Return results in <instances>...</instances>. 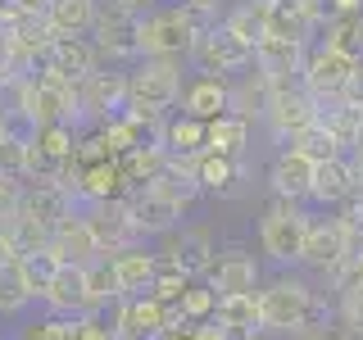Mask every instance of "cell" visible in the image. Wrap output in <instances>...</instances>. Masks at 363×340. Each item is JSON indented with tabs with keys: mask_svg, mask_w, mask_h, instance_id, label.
Returning <instances> with one entry per match:
<instances>
[{
	"mask_svg": "<svg viewBox=\"0 0 363 340\" xmlns=\"http://www.w3.org/2000/svg\"><path fill=\"white\" fill-rule=\"evenodd\" d=\"M0 173L28 181V173H32V141H28V132H18V128L0 132Z\"/></svg>",
	"mask_w": 363,
	"mask_h": 340,
	"instance_id": "e575fe53",
	"label": "cell"
},
{
	"mask_svg": "<svg viewBox=\"0 0 363 340\" xmlns=\"http://www.w3.org/2000/svg\"><path fill=\"white\" fill-rule=\"evenodd\" d=\"M164 241H173V245H168V254H159L164 264H177L186 277H209L213 259H218V241H213L209 227L182 222L173 236H164Z\"/></svg>",
	"mask_w": 363,
	"mask_h": 340,
	"instance_id": "4fadbf2b",
	"label": "cell"
},
{
	"mask_svg": "<svg viewBox=\"0 0 363 340\" xmlns=\"http://www.w3.org/2000/svg\"><path fill=\"white\" fill-rule=\"evenodd\" d=\"M191 64H196V73H218V77H241L255 68V50H250L245 41H236L232 32L223 28V23H209V28L196 37L186 55Z\"/></svg>",
	"mask_w": 363,
	"mask_h": 340,
	"instance_id": "ba28073f",
	"label": "cell"
},
{
	"mask_svg": "<svg viewBox=\"0 0 363 340\" xmlns=\"http://www.w3.org/2000/svg\"><path fill=\"white\" fill-rule=\"evenodd\" d=\"M304 55L309 45L286 41V37H264L255 45V68L268 77V82H300L304 73Z\"/></svg>",
	"mask_w": 363,
	"mask_h": 340,
	"instance_id": "44dd1931",
	"label": "cell"
},
{
	"mask_svg": "<svg viewBox=\"0 0 363 340\" xmlns=\"http://www.w3.org/2000/svg\"><path fill=\"white\" fill-rule=\"evenodd\" d=\"M113 5H118V9H128V14H136V18H141V14H150V9L159 5V0H113Z\"/></svg>",
	"mask_w": 363,
	"mask_h": 340,
	"instance_id": "7bdbcfd3",
	"label": "cell"
},
{
	"mask_svg": "<svg viewBox=\"0 0 363 340\" xmlns=\"http://www.w3.org/2000/svg\"><path fill=\"white\" fill-rule=\"evenodd\" d=\"M50 249H55V259H60V264H77V268L105 259V254H100L96 232H91V222H86V209H82V204H77L68 218H60V227L50 232Z\"/></svg>",
	"mask_w": 363,
	"mask_h": 340,
	"instance_id": "e0dca14e",
	"label": "cell"
},
{
	"mask_svg": "<svg viewBox=\"0 0 363 340\" xmlns=\"http://www.w3.org/2000/svg\"><path fill=\"white\" fill-rule=\"evenodd\" d=\"M96 9H100V0H45L41 14L55 37H91Z\"/></svg>",
	"mask_w": 363,
	"mask_h": 340,
	"instance_id": "d4e9b609",
	"label": "cell"
},
{
	"mask_svg": "<svg viewBox=\"0 0 363 340\" xmlns=\"http://www.w3.org/2000/svg\"><path fill=\"white\" fill-rule=\"evenodd\" d=\"M359 64H363L359 55L340 50V45H327V41H313L309 55H304L300 82H304V91H309L318 105H327V100H345V91H350V82H354V73H359Z\"/></svg>",
	"mask_w": 363,
	"mask_h": 340,
	"instance_id": "8992f818",
	"label": "cell"
},
{
	"mask_svg": "<svg viewBox=\"0 0 363 340\" xmlns=\"http://www.w3.org/2000/svg\"><path fill=\"white\" fill-rule=\"evenodd\" d=\"M345 154H363V118H359V128H354V141H350V150Z\"/></svg>",
	"mask_w": 363,
	"mask_h": 340,
	"instance_id": "f6af8a7d",
	"label": "cell"
},
{
	"mask_svg": "<svg viewBox=\"0 0 363 340\" xmlns=\"http://www.w3.org/2000/svg\"><path fill=\"white\" fill-rule=\"evenodd\" d=\"M336 218L345 222V232L354 236V245H363V191H354V196L340 204V209H336Z\"/></svg>",
	"mask_w": 363,
	"mask_h": 340,
	"instance_id": "ab89813d",
	"label": "cell"
},
{
	"mask_svg": "<svg viewBox=\"0 0 363 340\" xmlns=\"http://www.w3.org/2000/svg\"><path fill=\"white\" fill-rule=\"evenodd\" d=\"M213 309H218V290H213L209 281H191V286L182 290V300L173 304V313H177V327L204 322V317H213Z\"/></svg>",
	"mask_w": 363,
	"mask_h": 340,
	"instance_id": "d6a6232c",
	"label": "cell"
},
{
	"mask_svg": "<svg viewBox=\"0 0 363 340\" xmlns=\"http://www.w3.org/2000/svg\"><path fill=\"white\" fill-rule=\"evenodd\" d=\"M295 150H300V154H309L313 159V164H327V159H336V154H345V145H340L336 141V136L332 132H327L323 128V123H309V128H304L300 136H295Z\"/></svg>",
	"mask_w": 363,
	"mask_h": 340,
	"instance_id": "d590c367",
	"label": "cell"
},
{
	"mask_svg": "<svg viewBox=\"0 0 363 340\" xmlns=\"http://www.w3.org/2000/svg\"><path fill=\"white\" fill-rule=\"evenodd\" d=\"M164 164H168L164 141H141V145H132L128 154H118V168H123L128 191H132V186H145V181H155L159 173H164Z\"/></svg>",
	"mask_w": 363,
	"mask_h": 340,
	"instance_id": "f1b7e54d",
	"label": "cell"
},
{
	"mask_svg": "<svg viewBox=\"0 0 363 340\" xmlns=\"http://www.w3.org/2000/svg\"><path fill=\"white\" fill-rule=\"evenodd\" d=\"M264 123L277 145H291L309 123H318V100L304 91V82H268Z\"/></svg>",
	"mask_w": 363,
	"mask_h": 340,
	"instance_id": "52a82bcc",
	"label": "cell"
},
{
	"mask_svg": "<svg viewBox=\"0 0 363 340\" xmlns=\"http://www.w3.org/2000/svg\"><path fill=\"white\" fill-rule=\"evenodd\" d=\"M77 96H82V128L86 123H105L128 113V77L123 73H91L86 82H77Z\"/></svg>",
	"mask_w": 363,
	"mask_h": 340,
	"instance_id": "9a60e30c",
	"label": "cell"
},
{
	"mask_svg": "<svg viewBox=\"0 0 363 340\" xmlns=\"http://www.w3.org/2000/svg\"><path fill=\"white\" fill-rule=\"evenodd\" d=\"M204 132H209V123L191 118V113L173 109L164 118V128H159V141H164L168 154H200L204 150Z\"/></svg>",
	"mask_w": 363,
	"mask_h": 340,
	"instance_id": "f546056e",
	"label": "cell"
},
{
	"mask_svg": "<svg viewBox=\"0 0 363 340\" xmlns=\"http://www.w3.org/2000/svg\"><path fill=\"white\" fill-rule=\"evenodd\" d=\"M109 309H113V317H109L113 340H159L164 332L177 327L173 304H159L155 295H132V300H118Z\"/></svg>",
	"mask_w": 363,
	"mask_h": 340,
	"instance_id": "9c48e42d",
	"label": "cell"
},
{
	"mask_svg": "<svg viewBox=\"0 0 363 340\" xmlns=\"http://www.w3.org/2000/svg\"><path fill=\"white\" fill-rule=\"evenodd\" d=\"M218 23H223L227 32H232L236 41H245L250 50H255V45L268 37V5H259V0H245V5L227 9V14H223Z\"/></svg>",
	"mask_w": 363,
	"mask_h": 340,
	"instance_id": "1f68e13d",
	"label": "cell"
},
{
	"mask_svg": "<svg viewBox=\"0 0 363 340\" xmlns=\"http://www.w3.org/2000/svg\"><path fill=\"white\" fill-rule=\"evenodd\" d=\"M300 340H359V332H350V327L332 313V317H323V322H313Z\"/></svg>",
	"mask_w": 363,
	"mask_h": 340,
	"instance_id": "60d3db41",
	"label": "cell"
},
{
	"mask_svg": "<svg viewBox=\"0 0 363 340\" xmlns=\"http://www.w3.org/2000/svg\"><path fill=\"white\" fill-rule=\"evenodd\" d=\"M309 186H313V159L300 154L295 145H281L268 164V191L277 200H295L309 204Z\"/></svg>",
	"mask_w": 363,
	"mask_h": 340,
	"instance_id": "2e32d148",
	"label": "cell"
},
{
	"mask_svg": "<svg viewBox=\"0 0 363 340\" xmlns=\"http://www.w3.org/2000/svg\"><path fill=\"white\" fill-rule=\"evenodd\" d=\"M159 340H191V332H186V327H173V332H164Z\"/></svg>",
	"mask_w": 363,
	"mask_h": 340,
	"instance_id": "bcb514c9",
	"label": "cell"
},
{
	"mask_svg": "<svg viewBox=\"0 0 363 340\" xmlns=\"http://www.w3.org/2000/svg\"><path fill=\"white\" fill-rule=\"evenodd\" d=\"M354 168H350V154H336L327 164H313V186H309V204L318 209H340L350 196H354Z\"/></svg>",
	"mask_w": 363,
	"mask_h": 340,
	"instance_id": "7402d4cb",
	"label": "cell"
},
{
	"mask_svg": "<svg viewBox=\"0 0 363 340\" xmlns=\"http://www.w3.org/2000/svg\"><path fill=\"white\" fill-rule=\"evenodd\" d=\"M41 304L50 313H64V317L91 313V304H86V268L60 264V272L50 277V286H45V295H41Z\"/></svg>",
	"mask_w": 363,
	"mask_h": 340,
	"instance_id": "603a6c76",
	"label": "cell"
},
{
	"mask_svg": "<svg viewBox=\"0 0 363 340\" xmlns=\"http://www.w3.org/2000/svg\"><path fill=\"white\" fill-rule=\"evenodd\" d=\"M250 132H255V123H250V118H241V113H223V118H213L209 132H204V150L227 154V159H245Z\"/></svg>",
	"mask_w": 363,
	"mask_h": 340,
	"instance_id": "83f0119b",
	"label": "cell"
},
{
	"mask_svg": "<svg viewBox=\"0 0 363 340\" xmlns=\"http://www.w3.org/2000/svg\"><path fill=\"white\" fill-rule=\"evenodd\" d=\"M213 317H218V322H223L232 336H241V340H259V332H264L259 290H255V295H223L218 309H213Z\"/></svg>",
	"mask_w": 363,
	"mask_h": 340,
	"instance_id": "484cf974",
	"label": "cell"
},
{
	"mask_svg": "<svg viewBox=\"0 0 363 340\" xmlns=\"http://www.w3.org/2000/svg\"><path fill=\"white\" fill-rule=\"evenodd\" d=\"M113 196H128V181H123L118 159H105V164H86L82 177H77V204H100Z\"/></svg>",
	"mask_w": 363,
	"mask_h": 340,
	"instance_id": "4316f807",
	"label": "cell"
},
{
	"mask_svg": "<svg viewBox=\"0 0 363 340\" xmlns=\"http://www.w3.org/2000/svg\"><path fill=\"white\" fill-rule=\"evenodd\" d=\"M14 340H37V336H32V332H28V336H14Z\"/></svg>",
	"mask_w": 363,
	"mask_h": 340,
	"instance_id": "c3c4849f",
	"label": "cell"
},
{
	"mask_svg": "<svg viewBox=\"0 0 363 340\" xmlns=\"http://www.w3.org/2000/svg\"><path fill=\"white\" fill-rule=\"evenodd\" d=\"M123 77H128V113L150 132H159L182 100V82H186L182 60H145L141 55Z\"/></svg>",
	"mask_w": 363,
	"mask_h": 340,
	"instance_id": "7a4b0ae2",
	"label": "cell"
},
{
	"mask_svg": "<svg viewBox=\"0 0 363 340\" xmlns=\"http://www.w3.org/2000/svg\"><path fill=\"white\" fill-rule=\"evenodd\" d=\"M23 186H28V181H23V177H9V173H0V222H9V218H14V213H18Z\"/></svg>",
	"mask_w": 363,
	"mask_h": 340,
	"instance_id": "f35d334b",
	"label": "cell"
},
{
	"mask_svg": "<svg viewBox=\"0 0 363 340\" xmlns=\"http://www.w3.org/2000/svg\"><path fill=\"white\" fill-rule=\"evenodd\" d=\"M196 173H200V191L213 200H232L241 196V181H245V159H227L213 150L196 154Z\"/></svg>",
	"mask_w": 363,
	"mask_h": 340,
	"instance_id": "cb8c5ba5",
	"label": "cell"
},
{
	"mask_svg": "<svg viewBox=\"0 0 363 340\" xmlns=\"http://www.w3.org/2000/svg\"><path fill=\"white\" fill-rule=\"evenodd\" d=\"M91 41H96L105 64H136L141 60V37H136V14L118 9L113 0H100L96 23H91Z\"/></svg>",
	"mask_w": 363,
	"mask_h": 340,
	"instance_id": "30bf717a",
	"label": "cell"
},
{
	"mask_svg": "<svg viewBox=\"0 0 363 340\" xmlns=\"http://www.w3.org/2000/svg\"><path fill=\"white\" fill-rule=\"evenodd\" d=\"M350 168H354V186L363 191V154H350Z\"/></svg>",
	"mask_w": 363,
	"mask_h": 340,
	"instance_id": "ee69618b",
	"label": "cell"
},
{
	"mask_svg": "<svg viewBox=\"0 0 363 340\" xmlns=\"http://www.w3.org/2000/svg\"><path fill=\"white\" fill-rule=\"evenodd\" d=\"M177 105H182V113H191V118H200V123L223 118V113L232 109V77H218V73H186Z\"/></svg>",
	"mask_w": 363,
	"mask_h": 340,
	"instance_id": "5bb4252c",
	"label": "cell"
},
{
	"mask_svg": "<svg viewBox=\"0 0 363 340\" xmlns=\"http://www.w3.org/2000/svg\"><path fill=\"white\" fill-rule=\"evenodd\" d=\"M86 209V222L100 241V254H118V249L136 245V222H132V209H128V196H113V200H100V204H82Z\"/></svg>",
	"mask_w": 363,
	"mask_h": 340,
	"instance_id": "7c38bea8",
	"label": "cell"
},
{
	"mask_svg": "<svg viewBox=\"0 0 363 340\" xmlns=\"http://www.w3.org/2000/svg\"><path fill=\"white\" fill-rule=\"evenodd\" d=\"M128 209H132V222H136V236L141 241H164V236H173L182 222V213H186V204H177L173 196H164V191L155 186H132L128 191Z\"/></svg>",
	"mask_w": 363,
	"mask_h": 340,
	"instance_id": "8fae6325",
	"label": "cell"
},
{
	"mask_svg": "<svg viewBox=\"0 0 363 340\" xmlns=\"http://www.w3.org/2000/svg\"><path fill=\"white\" fill-rule=\"evenodd\" d=\"M304 227L309 213L295 200H268V209L259 213V249H264L268 264L277 268H300V249H304Z\"/></svg>",
	"mask_w": 363,
	"mask_h": 340,
	"instance_id": "277c9868",
	"label": "cell"
},
{
	"mask_svg": "<svg viewBox=\"0 0 363 340\" xmlns=\"http://www.w3.org/2000/svg\"><path fill=\"white\" fill-rule=\"evenodd\" d=\"M45 64L55 68V73L73 77V82H86L91 73H100V50L91 37H50V45H45Z\"/></svg>",
	"mask_w": 363,
	"mask_h": 340,
	"instance_id": "ffe728a7",
	"label": "cell"
},
{
	"mask_svg": "<svg viewBox=\"0 0 363 340\" xmlns=\"http://www.w3.org/2000/svg\"><path fill=\"white\" fill-rule=\"evenodd\" d=\"M118 277H113V264L109 259H96V264H86V304L91 313H105L109 304H118Z\"/></svg>",
	"mask_w": 363,
	"mask_h": 340,
	"instance_id": "836d02e7",
	"label": "cell"
},
{
	"mask_svg": "<svg viewBox=\"0 0 363 340\" xmlns=\"http://www.w3.org/2000/svg\"><path fill=\"white\" fill-rule=\"evenodd\" d=\"M259 313H264V332L277 336H304L313 322L332 317L336 309L318 295L313 281L295 277V272H281L268 286H259Z\"/></svg>",
	"mask_w": 363,
	"mask_h": 340,
	"instance_id": "6da1fadb",
	"label": "cell"
},
{
	"mask_svg": "<svg viewBox=\"0 0 363 340\" xmlns=\"http://www.w3.org/2000/svg\"><path fill=\"white\" fill-rule=\"evenodd\" d=\"M259 259L255 254H245V249H227V254L213 259V268H209V286L218 290V300L223 295H255L259 290Z\"/></svg>",
	"mask_w": 363,
	"mask_h": 340,
	"instance_id": "d6986e66",
	"label": "cell"
},
{
	"mask_svg": "<svg viewBox=\"0 0 363 340\" xmlns=\"http://www.w3.org/2000/svg\"><path fill=\"white\" fill-rule=\"evenodd\" d=\"M354 236L345 232V222L336 218V209L313 213L304 227V249H300V268L318 272V277H336L340 268L354 259Z\"/></svg>",
	"mask_w": 363,
	"mask_h": 340,
	"instance_id": "5b68a950",
	"label": "cell"
},
{
	"mask_svg": "<svg viewBox=\"0 0 363 340\" xmlns=\"http://www.w3.org/2000/svg\"><path fill=\"white\" fill-rule=\"evenodd\" d=\"M336 317L350 332H363V281H350L336 290Z\"/></svg>",
	"mask_w": 363,
	"mask_h": 340,
	"instance_id": "74e56055",
	"label": "cell"
},
{
	"mask_svg": "<svg viewBox=\"0 0 363 340\" xmlns=\"http://www.w3.org/2000/svg\"><path fill=\"white\" fill-rule=\"evenodd\" d=\"M186 332H191V340H241V336H232V332H227V327L218 322V317H204V322H191Z\"/></svg>",
	"mask_w": 363,
	"mask_h": 340,
	"instance_id": "b9f144b4",
	"label": "cell"
},
{
	"mask_svg": "<svg viewBox=\"0 0 363 340\" xmlns=\"http://www.w3.org/2000/svg\"><path fill=\"white\" fill-rule=\"evenodd\" d=\"M213 18H200L196 9H186L182 0H159L150 14L136 18V37H141L145 60H186L191 45Z\"/></svg>",
	"mask_w": 363,
	"mask_h": 340,
	"instance_id": "3957f363",
	"label": "cell"
},
{
	"mask_svg": "<svg viewBox=\"0 0 363 340\" xmlns=\"http://www.w3.org/2000/svg\"><path fill=\"white\" fill-rule=\"evenodd\" d=\"M23 272H28V281H32V290H37V300L45 295V286H50V277L60 272V259H55V249L45 245V249H32V254H23L18 259Z\"/></svg>",
	"mask_w": 363,
	"mask_h": 340,
	"instance_id": "8d00e7d4",
	"label": "cell"
},
{
	"mask_svg": "<svg viewBox=\"0 0 363 340\" xmlns=\"http://www.w3.org/2000/svg\"><path fill=\"white\" fill-rule=\"evenodd\" d=\"M32 300H37V290H32L18 259L0 264V317H18L23 309H32Z\"/></svg>",
	"mask_w": 363,
	"mask_h": 340,
	"instance_id": "4dcf8cb0",
	"label": "cell"
},
{
	"mask_svg": "<svg viewBox=\"0 0 363 340\" xmlns=\"http://www.w3.org/2000/svg\"><path fill=\"white\" fill-rule=\"evenodd\" d=\"M113 264V277H118V295L132 300V295H150L155 290V277H159V254L145 241H136L118 254H109Z\"/></svg>",
	"mask_w": 363,
	"mask_h": 340,
	"instance_id": "ac0fdd59",
	"label": "cell"
},
{
	"mask_svg": "<svg viewBox=\"0 0 363 340\" xmlns=\"http://www.w3.org/2000/svg\"><path fill=\"white\" fill-rule=\"evenodd\" d=\"M354 268H359V277H363V245L354 249Z\"/></svg>",
	"mask_w": 363,
	"mask_h": 340,
	"instance_id": "7dc6e473",
	"label": "cell"
}]
</instances>
